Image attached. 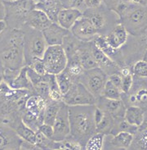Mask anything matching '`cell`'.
<instances>
[{
  "mask_svg": "<svg viewBox=\"0 0 147 150\" xmlns=\"http://www.w3.org/2000/svg\"><path fill=\"white\" fill-rule=\"evenodd\" d=\"M0 65L4 69L20 70L25 66L24 32L7 27L0 35Z\"/></svg>",
  "mask_w": 147,
  "mask_h": 150,
  "instance_id": "1",
  "label": "cell"
},
{
  "mask_svg": "<svg viewBox=\"0 0 147 150\" xmlns=\"http://www.w3.org/2000/svg\"><path fill=\"white\" fill-rule=\"evenodd\" d=\"M95 108L96 105L69 106V137L80 144L83 149L88 139L97 133Z\"/></svg>",
  "mask_w": 147,
  "mask_h": 150,
  "instance_id": "2",
  "label": "cell"
},
{
  "mask_svg": "<svg viewBox=\"0 0 147 150\" xmlns=\"http://www.w3.org/2000/svg\"><path fill=\"white\" fill-rule=\"evenodd\" d=\"M5 21L9 28L22 30L26 25L30 11L35 8L36 4L33 0H19L14 3L4 2Z\"/></svg>",
  "mask_w": 147,
  "mask_h": 150,
  "instance_id": "3",
  "label": "cell"
},
{
  "mask_svg": "<svg viewBox=\"0 0 147 150\" xmlns=\"http://www.w3.org/2000/svg\"><path fill=\"white\" fill-rule=\"evenodd\" d=\"M83 16L89 19L98 35L106 36L116 25L120 22L119 17L104 4L95 8H88Z\"/></svg>",
  "mask_w": 147,
  "mask_h": 150,
  "instance_id": "4",
  "label": "cell"
},
{
  "mask_svg": "<svg viewBox=\"0 0 147 150\" xmlns=\"http://www.w3.org/2000/svg\"><path fill=\"white\" fill-rule=\"evenodd\" d=\"M24 55L25 66H28L34 58H43L48 45L42 31L24 26Z\"/></svg>",
  "mask_w": 147,
  "mask_h": 150,
  "instance_id": "5",
  "label": "cell"
},
{
  "mask_svg": "<svg viewBox=\"0 0 147 150\" xmlns=\"http://www.w3.org/2000/svg\"><path fill=\"white\" fill-rule=\"evenodd\" d=\"M119 21L129 35H141L147 30V4H134Z\"/></svg>",
  "mask_w": 147,
  "mask_h": 150,
  "instance_id": "6",
  "label": "cell"
},
{
  "mask_svg": "<svg viewBox=\"0 0 147 150\" xmlns=\"http://www.w3.org/2000/svg\"><path fill=\"white\" fill-rule=\"evenodd\" d=\"M121 99L126 107L136 106L147 111V77L133 76V83L127 93H122Z\"/></svg>",
  "mask_w": 147,
  "mask_h": 150,
  "instance_id": "7",
  "label": "cell"
},
{
  "mask_svg": "<svg viewBox=\"0 0 147 150\" xmlns=\"http://www.w3.org/2000/svg\"><path fill=\"white\" fill-rule=\"evenodd\" d=\"M43 61L48 73L57 75L65 69L68 57L62 45H49L43 54Z\"/></svg>",
  "mask_w": 147,
  "mask_h": 150,
  "instance_id": "8",
  "label": "cell"
},
{
  "mask_svg": "<svg viewBox=\"0 0 147 150\" xmlns=\"http://www.w3.org/2000/svg\"><path fill=\"white\" fill-rule=\"evenodd\" d=\"M97 98L79 81L74 82L63 95V103L68 106L96 105Z\"/></svg>",
  "mask_w": 147,
  "mask_h": 150,
  "instance_id": "9",
  "label": "cell"
},
{
  "mask_svg": "<svg viewBox=\"0 0 147 150\" xmlns=\"http://www.w3.org/2000/svg\"><path fill=\"white\" fill-rule=\"evenodd\" d=\"M107 81L108 75L99 67L85 70L78 80L97 98L102 96Z\"/></svg>",
  "mask_w": 147,
  "mask_h": 150,
  "instance_id": "10",
  "label": "cell"
},
{
  "mask_svg": "<svg viewBox=\"0 0 147 150\" xmlns=\"http://www.w3.org/2000/svg\"><path fill=\"white\" fill-rule=\"evenodd\" d=\"M53 140L61 141L70 135V123H69V106L62 103L58 112L57 118L53 124Z\"/></svg>",
  "mask_w": 147,
  "mask_h": 150,
  "instance_id": "11",
  "label": "cell"
},
{
  "mask_svg": "<svg viewBox=\"0 0 147 150\" xmlns=\"http://www.w3.org/2000/svg\"><path fill=\"white\" fill-rule=\"evenodd\" d=\"M22 141L12 126L0 121V150L20 149Z\"/></svg>",
  "mask_w": 147,
  "mask_h": 150,
  "instance_id": "12",
  "label": "cell"
},
{
  "mask_svg": "<svg viewBox=\"0 0 147 150\" xmlns=\"http://www.w3.org/2000/svg\"><path fill=\"white\" fill-rule=\"evenodd\" d=\"M69 31L82 41H92L99 35L89 19L83 16L75 22Z\"/></svg>",
  "mask_w": 147,
  "mask_h": 150,
  "instance_id": "13",
  "label": "cell"
},
{
  "mask_svg": "<svg viewBox=\"0 0 147 150\" xmlns=\"http://www.w3.org/2000/svg\"><path fill=\"white\" fill-rule=\"evenodd\" d=\"M133 135L127 131H121L115 134H106L103 149H129Z\"/></svg>",
  "mask_w": 147,
  "mask_h": 150,
  "instance_id": "14",
  "label": "cell"
},
{
  "mask_svg": "<svg viewBox=\"0 0 147 150\" xmlns=\"http://www.w3.org/2000/svg\"><path fill=\"white\" fill-rule=\"evenodd\" d=\"M96 106L114 117H123L127 109L122 99H110L103 96L97 98Z\"/></svg>",
  "mask_w": 147,
  "mask_h": 150,
  "instance_id": "15",
  "label": "cell"
},
{
  "mask_svg": "<svg viewBox=\"0 0 147 150\" xmlns=\"http://www.w3.org/2000/svg\"><path fill=\"white\" fill-rule=\"evenodd\" d=\"M127 48L129 53L136 60L144 59L147 53V30L138 36L129 35Z\"/></svg>",
  "mask_w": 147,
  "mask_h": 150,
  "instance_id": "16",
  "label": "cell"
},
{
  "mask_svg": "<svg viewBox=\"0 0 147 150\" xmlns=\"http://www.w3.org/2000/svg\"><path fill=\"white\" fill-rule=\"evenodd\" d=\"M92 53L93 55L95 61L97 62L99 68L105 71L108 76L111 74L120 72V67L114 62L111 58L108 57L106 54L102 52L98 48L92 40Z\"/></svg>",
  "mask_w": 147,
  "mask_h": 150,
  "instance_id": "17",
  "label": "cell"
},
{
  "mask_svg": "<svg viewBox=\"0 0 147 150\" xmlns=\"http://www.w3.org/2000/svg\"><path fill=\"white\" fill-rule=\"evenodd\" d=\"M69 30L63 28L57 22H52L48 27L44 29L42 33L48 46L49 45H61L64 38Z\"/></svg>",
  "mask_w": 147,
  "mask_h": 150,
  "instance_id": "18",
  "label": "cell"
},
{
  "mask_svg": "<svg viewBox=\"0 0 147 150\" xmlns=\"http://www.w3.org/2000/svg\"><path fill=\"white\" fill-rule=\"evenodd\" d=\"M128 36L129 34L127 31L126 28L121 22H119L106 35L105 39L113 49H119L126 44Z\"/></svg>",
  "mask_w": 147,
  "mask_h": 150,
  "instance_id": "19",
  "label": "cell"
},
{
  "mask_svg": "<svg viewBox=\"0 0 147 150\" xmlns=\"http://www.w3.org/2000/svg\"><path fill=\"white\" fill-rule=\"evenodd\" d=\"M52 23V21L50 20V18L47 16L45 12L35 8L29 13L25 26H29L37 30L43 31L44 29L48 27Z\"/></svg>",
  "mask_w": 147,
  "mask_h": 150,
  "instance_id": "20",
  "label": "cell"
},
{
  "mask_svg": "<svg viewBox=\"0 0 147 150\" xmlns=\"http://www.w3.org/2000/svg\"><path fill=\"white\" fill-rule=\"evenodd\" d=\"M83 16V12L74 8H63L57 16V23L63 28L70 30L79 18Z\"/></svg>",
  "mask_w": 147,
  "mask_h": 150,
  "instance_id": "21",
  "label": "cell"
},
{
  "mask_svg": "<svg viewBox=\"0 0 147 150\" xmlns=\"http://www.w3.org/2000/svg\"><path fill=\"white\" fill-rule=\"evenodd\" d=\"M92 41H82L78 49L79 59L84 70H91L98 67L97 63L95 61L92 53Z\"/></svg>",
  "mask_w": 147,
  "mask_h": 150,
  "instance_id": "22",
  "label": "cell"
},
{
  "mask_svg": "<svg viewBox=\"0 0 147 150\" xmlns=\"http://www.w3.org/2000/svg\"><path fill=\"white\" fill-rule=\"evenodd\" d=\"M48 101L38 95L36 93H33L29 95L25 103V109H27L32 113L35 114L44 122V111L47 106Z\"/></svg>",
  "mask_w": 147,
  "mask_h": 150,
  "instance_id": "23",
  "label": "cell"
},
{
  "mask_svg": "<svg viewBox=\"0 0 147 150\" xmlns=\"http://www.w3.org/2000/svg\"><path fill=\"white\" fill-rule=\"evenodd\" d=\"M35 8L45 12L52 22H57L59 12L64 8L61 0H44L37 4Z\"/></svg>",
  "mask_w": 147,
  "mask_h": 150,
  "instance_id": "24",
  "label": "cell"
},
{
  "mask_svg": "<svg viewBox=\"0 0 147 150\" xmlns=\"http://www.w3.org/2000/svg\"><path fill=\"white\" fill-rule=\"evenodd\" d=\"M12 89H27L34 93V88L27 75V66L23 67L20 71L12 81L8 83Z\"/></svg>",
  "mask_w": 147,
  "mask_h": 150,
  "instance_id": "25",
  "label": "cell"
},
{
  "mask_svg": "<svg viewBox=\"0 0 147 150\" xmlns=\"http://www.w3.org/2000/svg\"><path fill=\"white\" fill-rule=\"evenodd\" d=\"M145 112L146 111L141 108L136 106H129L127 107L124 118L130 125L140 128L144 122Z\"/></svg>",
  "mask_w": 147,
  "mask_h": 150,
  "instance_id": "26",
  "label": "cell"
},
{
  "mask_svg": "<svg viewBox=\"0 0 147 150\" xmlns=\"http://www.w3.org/2000/svg\"><path fill=\"white\" fill-rule=\"evenodd\" d=\"M103 4L112 12L116 13L119 20L134 5L129 2V0H103Z\"/></svg>",
  "mask_w": 147,
  "mask_h": 150,
  "instance_id": "27",
  "label": "cell"
},
{
  "mask_svg": "<svg viewBox=\"0 0 147 150\" xmlns=\"http://www.w3.org/2000/svg\"><path fill=\"white\" fill-rule=\"evenodd\" d=\"M65 71L74 81H78L82 74L85 71L81 64L78 53L68 58V62H67V66L65 67Z\"/></svg>",
  "mask_w": 147,
  "mask_h": 150,
  "instance_id": "28",
  "label": "cell"
},
{
  "mask_svg": "<svg viewBox=\"0 0 147 150\" xmlns=\"http://www.w3.org/2000/svg\"><path fill=\"white\" fill-rule=\"evenodd\" d=\"M82 44V40L77 39L72 33L69 31L64 38L62 42V47L65 50L67 57H72L78 53V49Z\"/></svg>",
  "mask_w": 147,
  "mask_h": 150,
  "instance_id": "29",
  "label": "cell"
},
{
  "mask_svg": "<svg viewBox=\"0 0 147 150\" xmlns=\"http://www.w3.org/2000/svg\"><path fill=\"white\" fill-rule=\"evenodd\" d=\"M18 136L20 137L23 141L35 144V139H36V131L32 130L27 126L22 121L16 123L15 126L12 127Z\"/></svg>",
  "mask_w": 147,
  "mask_h": 150,
  "instance_id": "30",
  "label": "cell"
},
{
  "mask_svg": "<svg viewBox=\"0 0 147 150\" xmlns=\"http://www.w3.org/2000/svg\"><path fill=\"white\" fill-rule=\"evenodd\" d=\"M62 103L63 102L53 101L51 99L48 100L44 111V123L53 126Z\"/></svg>",
  "mask_w": 147,
  "mask_h": 150,
  "instance_id": "31",
  "label": "cell"
},
{
  "mask_svg": "<svg viewBox=\"0 0 147 150\" xmlns=\"http://www.w3.org/2000/svg\"><path fill=\"white\" fill-rule=\"evenodd\" d=\"M129 149L147 150V127L139 128L135 133Z\"/></svg>",
  "mask_w": 147,
  "mask_h": 150,
  "instance_id": "32",
  "label": "cell"
},
{
  "mask_svg": "<svg viewBox=\"0 0 147 150\" xmlns=\"http://www.w3.org/2000/svg\"><path fill=\"white\" fill-rule=\"evenodd\" d=\"M22 122L29 128H31L34 131L38 130L41 125H43L44 122L43 120L41 119L35 114L32 113L27 109H25L22 114Z\"/></svg>",
  "mask_w": 147,
  "mask_h": 150,
  "instance_id": "33",
  "label": "cell"
},
{
  "mask_svg": "<svg viewBox=\"0 0 147 150\" xmlns=\"http://www.w3.org/2000/svg\"><path fill=\"white\" fill-rule=\"evenodd\" d=\"M56 79H57V85L59 86V89L61 91V93H63V95L68 92V90L70 89V87L72 86L74 82H78V81H74L65 70L63 71H61V73L56 75Z\"/></svg>",
  "mask_w": 147,
  "mask_h": 150,
  "instance_id": "34",
  "label": "cell"
},
{
  "mask_svg": "<svg viewBox=\"0 0 147 150\" xmlns=\"http://www.w3.org/2000/svg\"><path fill=\"white\" fill-rule=\"evenodd\" d=\"M106 134L97 132L92 134L87 141L84 147L86 150H102L104 146V139Z\"/></svg>",
  "mask_w": 147,
  "mask_h": 150,
  "instance_id": "35",
  "label": "cell"
},
{
  "mask_svg": "<svg viewBox=\"0 0 147 150\" xmlns=\"http://www.w3.org/2000/svg\"><path fill=\"white\" fill-rule=\"evenodd\" d=\"M122 93L121 89L108 80L103 89L102 96L110 99H121Z\"/></svg>",
  "mask_w": 147,
  "mask_h": 150,
  "instance_id": "36",
  "label": "cell"
},
{
  "mask_svg": "<svg viewBox=\"0 0 147 150\" xmlns=\"http://www.w3.org/2000/svg\"><path fill=\"white\" fill-rule=\"evenodd\" d=\"M55 140L52 139L47 137L41 131H36V139H35V144L40 149H53Z\"/></svg>",
  "mask_w": 147,
  "mask_h": 150,
  "instance_id": "37",
  "label": "cell"
},
{
  "mask_svg": "<svg viewBox=\"0 0 147 150\" xmlns=\"http://www.w3.org/2000/svg\"><path fill=\"white\" fill-rule=\"evenodd\" d=\"M131 71L135 76L146 78L147 77V61L145 59H141L136 62L131 67Z\"/></svg>",
  "mask_w": 147,
  "mask_h": 150,
  "instance_id": "38",
  "label": "cell"
},
{
  "mask_svg": "<svg viewBox=\"0 0 147 150\" xmlns=\"http://www.w3.org/2000/svg\"><path fill=\"white\" fill-rule=\"evenodd\" d=\"M64 8H74L83 13L88 9L85 0H61Z\"/></svg>",
  "mask_w": 147,
  "mask_h": 150,
  "instance_id": "39",
  "label": "cell"
},
{
  "mask_svg": "<svg viewBox=\"0 0 147 150\" xmlns=\"http://www.w3.org/2000/svg\"><path fill=\"white\" fill-rule=\"evenodd\" d=\"M27 67H30L31 69L34 70L35 72L39 74V75L48 74L47 69L45 67L44 62L43 61V58H34V59H33Z\"/></svg>",
  "mask_w": 147,
  "mask_h": 150,
  "instance_id": "40",
  "label": "cell"
},
{
  "mask_svg": "<svg viewBox=\"0 0 147 150\" xmlns=\"http://www.w3.org/2000/svg\"><path fill=\"white\" fill-rule=\"evenodd\" d=\"M133 83V75L132 73L127 74L122 76V86L121 90L123 93H127L132 88V85Z\"/></svg>",
  "mask_w": 147,
  "mask_h": 150,
  "instance_id": "41",
  "label": "cell"
},
{
  "mask_svg": "<svg viewBox=\"0 0 147 150\" xmlns=\"http://www.w3.org/2000/svg\"><path fill=\"white\" fill-rule=\"evenodd\" d=\"M39 131H41L43 134H45L47 137L50 139L53 138V134H54V130H53V126L48 124L43 123V125H41L39 129Z\"/></svg>",
  "mask_w": 147,
  "mask_h": 150,
  "instance_id": "42",
  "label": "cell"
},
{
  "mask_svg": "<svg viewBox=\"0 0 147 150\" xmlns=\"http://www.w3.org/2000/svg\"><path fill=\"white\" fill-rule=\"evenodd\" d=\"M108 80L111 83H113L115 86H117L118 88L121 89V86H122V76H121L120 72L111 74L110 76H108Z\"/></svg>",
  "mask_w": 147,
  "mask_h": 150,
  "instance_id": "43",
  "label": "cell"
},
{
  "mask_svg": "<svg viewBox=\"0 0 147 150\" xmlns=\"http://www.w3.org/2000/svg\"><path fill=\"white\" fill-rule=\"evenodd\" d=\"M88 8H95L103 4V0H85Z\"/></svg>",
  "mask_w": 147,
  "mask_h": 150,
  "instance_id": "44",
  "label": "cell"
},
{
  "mask_svg": "<svg viewBox=\"0 0 147 150\" xmlns=\"http://www.w3.org/2000/svg\"><path fill=\"white\" fill-rule=\"evenodd\" d=\"M20 149L36 150V149H40L35 144H31V143L26 142V141H22V143H21V145H20Z\"/></svg>",
  "mask_w": 147,
  "mask_h": 150,
  "instance_id": "45",
  "label": "cell"
},
{
  "mask_svg": "<svg viewBox=\"0 0 147 150\" xmlns=\"http://www.w3.org/2000/svg\"><path fill=\"white\" fill-rule=\"evenodd\" d=\"M5 16V8H4V2L0 0V20L4 19Z\"/></svg>",
  "mask_w": 147,
  "mask_h": 150,
  "instance_id": "46",
  "label": "cell"
},
{
  "mask_svg": "<svg viewBox=\"0 0 147 150\" xmlns=\"http://www.w3.org/2000/svg\"><path fill=\"white\" fill-rule=\"evenodd\" d=\"M7 27H8V26H7V24H6L5 21H4V19L0 20V35H1V34L4 32V30L7 28Z\"/></svg>",
  "mask_w": 147,
  "mask_h": 150,
  "instance_id": "47",
  "label": "cell"
},
{
  "mask_svg": "<svg viewBox=\"0 0 147 150\" xmlns=\"http://www.w3.org/2000/svg\"><path fill=\"white\" fill-rule=\"evenodd\" d=\"M145 127H147V111L145 112V117H144V122H143V124L141 125V126L140 128H145Z\"/></svg>",
  "mask_w": 147,
  "mask_h": 150,
  "instance_id": "48",
  "label": "cell"
},
{
  "mask_svg": "<svg viewBox=\"0 0 147 150\" xmlns=\"http://www.w3.org/2000/svg\"><path fill=\"white\" fill-rule=\"evenodd\" d=\"M4 68L0 65V83L4 81Z\"/></svg>",
  "mask_w": 147,
  "mask_h": 150,
  "instance_id": "49",
  "label": "cell"
},
{
  "mask_svg": "<svg viewBox=\"0 0 147 150\" xmlns=\"http://www.w3.org/2000/svg\"><path fill=\"white\" fill-rule=\"evenodd\" d=\"M3 2H8V3H14V2H17L19 0H2Z\"/></svg>",
  "mask_w": 147,
  "mask_h": 150,
  "instance_id": "50",
  "label": "cell"
},
{
  "mask_svg": "<svg viewBox=\"0 0 147 150\" xmlns=\"http://www.w3.org/2000/svg\"><path fill=\"white\" fill-rule=\"evenodd\" d=\"M144 59H145V60H146V61H147V53L146 54V56H145V57H144Z\"/></svg>",
  "mask_w": 147,
  "mask_h": 150,
  "instance_id": "51",
  "label": "cell"
}]
</instances>
